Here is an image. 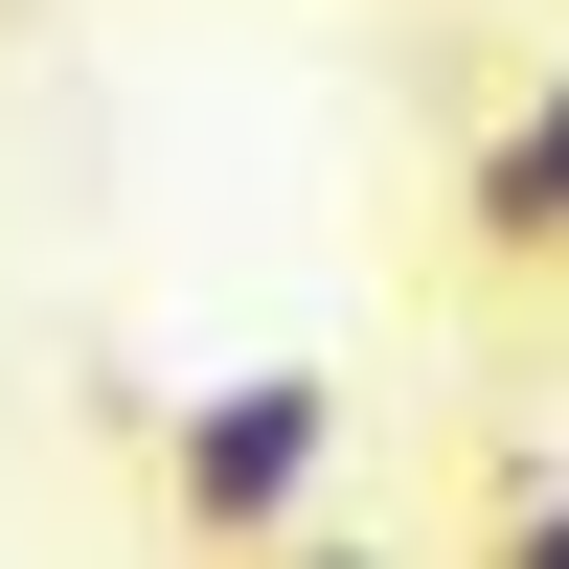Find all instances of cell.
Here are the masks:
<instances>
[{"label": "cell", "instance_id": "3957f363", "mask_svg": "<svg viewBox=\"0 0 569 569\" xmlns=\"http://www.w3.org/2000/svg\"><path fill=\"white\" fill-rule=\"evenodd\" d=\"M479 569H569V479H547V456H501V547Z\"/></svg>", "mask_w": 569, "mask_h": 569}, {"label": "cell", "instance_id": "6da1fadb", "mask_svg": "<svg viewBox=\"0 0 569 569\" xmlns=\"http://www.w3.org/2000/svg\"><path fill=\"white\" fill-rule=\"evenodd\" d=\"M319 456H342V365H228L206 410L160 433V501H182V547H297L319 525Z\"/></svg>", "mask_w": 569, "mask_h": 569}, {"label": "cell", "instance_id": "7a4b0ae2", "mask_svg": "<svg viewBox=\"0 0 569 569\" xmlns=\"http://www.w3.org/2000/svg\"><path fill=\"white\" fill-rule=\"evenodd\" d=\"M456 228H479V273H569V46L525 69V114L479 137V182H456Z\"/></svg>", "mask_w": 569, "mask_h": 569}, {"label": "cell", "instance_id": "277c9868", "mask_svg": "<svg viewBox=\"0 0 569 569\" xmlns=\"http://www.w3.org/2000/svg\"><path fill=\"white\" fill-rule=\"evenodd\" d=\"M273 569H388V547H342V525H297V547H273Z\"/></svg>", "mask_w": 569, "mask_h": 569}]
</instances>
